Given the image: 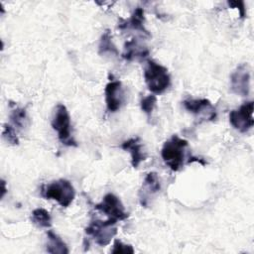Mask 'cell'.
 <instances>
[{
	"instance_id": "6da1fadb",
	"label": "cell",
	"mask_w": 254,
	"mask_h": 254,
	"mask_svg": "<svg viewBox=\"0 0 254 254\" xmlns=\"http://www.w3.org/2000/svg\"><path fill=\"white\" fill-rule=\"evenodd\" d=\"M188 145V141L180 138L178 135H173L164 143L161 156L164 163L172 171L178 172L183 168L186 160V149Z\"/></svg>"
},
{
	"instance_id": "ffe728a7",
	"label": "cell",
	"mask_w": 254,
	"mask_h": 254,
	"mask_svg": "<svg viewBox=\"0 0 254 254\" xmlns=\"http://www.w3.org/2000/svg\"><path fill=\"white\" fill-rule=\"evenodd\" d=\"M2 136L9 144H11L13 146L19 145V138L16 134V131H15L14 127H12L10 124H4L3 125Z\"/></svg>"
},
{
	"instance_id": "7a4b0ae2",
	"label": "cell",
	"mask_w": 254,
	"mask_h": 254,
	"mask_svg": "<svg viewBox=\"0 0 254 254\" xmlns=\"http://www.w3.org/2000/svg\"><path fill=\"white\" fill-rule=\"evenodd\" d=\"M144 79L148 89L154 94L165 92L171 85L168 68L153 60H149L144 68Z\"/></svg>"
},
{
	"instance_id": "8fae6325",
	"label": "cell",
	"mask_w": 254,
	"mask_h": 254,
	"mask_svg": "<svg viewBox=\"0 0 254 254\" xmlns=\"http://www.w3.org/2000/svg\"><path fill=\"white\" fill-rule=\"evenodd\" d=\"M183 106L190 113L207 117L208 120H213L216 117V111L212 106L211 102L206 98L192 99L189 98L183 101Z\"/></svg>"
},
{
	"instance_id": "3957f363",
	"label": "cell",
	"mask_w": 254,
	"mask_h": 254,
	"mask_svg": "<svg viewBox=\"0 0 254 254\" xmlns=\"http://www.w3.org/2000/svg\"><path fill=\"white\" fill-rule=\"evenodd\" d=\"M41 194L47 199L56 200L63 207H67L74 199L75 190L69 181L60 179L43 186Z\"/></svg>"
},
{
	"instance_id": "e0dca14e",
	"label": "cell",
	"mask_w": 254,
	"mask_h": 254,
	"mask_svg": "<svg viewBox=\"0 0 254 254\" xmlns=\"http://www.w3.org/2000/svg\"><path fill=\"white\" fill-rule=\"evenodd\" d=\"M98 54L99 55L111 54L116 56L119 54L116 46L112 42V36L109 30H106L100 38L99 45H98Z\"/></svg>"
},
{
	"instance_id": "7c38bea8",
	"label": "cell",
	"mask_w": 254,
	"mask_h": 254,
	"mask_svg": "<svg viewBox=\"0 0 254 254\" xmlns=\"http://www.w3.org/2000/svg\"><path fill=\"white\" fill-rule=\"evenodd\" d=\"M121 148L125 151H128L131 155V165L133 168H138L141 162L145 161L147 155L143 150V145L138 137L128 139L124 141L121 145Z\"/></svg>"
},
{
	"instance_id": "ac0fdd59",
	"label": "cell",
	"mask_w": 254,
	"mask_h": 254,
	"mask_svg": "<svg viewBox=\"0 0 254 254\" xmlns=\"http://www.w3.org/2000/svg\"><path fill=\"white\" fill-rule=\"evenodd\" d=\"M11 122L19 129H23L27 126L28 123V116L25 108H20V107H15L14 109L11 110L10 116H9Z\"/></svg>"
},
{
	"instance_id": "603a6c76",
	"label": "cell",
	"mask_w": 254,
	"mask_h": 254,
	"mask_svg": "<svg viewBox=\"0 0 254 254\" xmlns=\"http://www.w3.org/2000/svg\"><path fill=\"white\" fill-rule=\"evenodd\" d=\"M5 192H6V189H5V182H4V181H2V197L4 196Z\"/></svg>"
},
{
	"instance_id": "277c9868",
	"label": "cell",
	"mask_w": 254,
	"mask_h": 254,
	"mask_svg": "<svg viewBox=\"0 0 254 254\" xmlns=\"http://www.w3.org/2000/svg\"><path fill=\"white\" fill-rule=\"evenodd\" d=\"M52 127L58 133L59 140L65 146L76 147L77 143L71 136L70 130V116L65 105L60 103L55 109L52 118Z\"/></svg>"
},
{
	"instance_id": "2e32d148",
	"label": "cell",
	"mask_w": 254,
	"mask_h": 254,
	"mask_svg": "<svg viewBox=\"0 0 254 254\" xmlns=\"http://www.w3.org/2000/svg\"><path fill=\"white\" fill-rule=\"evenodd\" d=\"M32 222L40 228H49L52 226V216L45 208H36L32 211Z\"/></svg>"
},
{
	"instance_id": "30bf717a",
	"label": "cell",
	"mask_w": 254,
	"mask_h": 254,
	"mask_svg": "<svg viewBox=\"0 0 254 254\" xmlns=\"http://www.w3.org/2000/svg\"><path fill=\"white\" fill-rule=\"evenodd\" d=\"M161 190V182L158 174L150 172L146 175L142 187L139 190V200L142 206L147 207L151 198Z\"/></svg>"
},
{
	"instance_id": "9a60e30c",
	"label": "cell",
	"mask_w": 254,
	"mask_h": 254,
	"mask_svg": "<svg viewBox=\"0 0 254 254\" xmlns=\"http://www.w3.org/2000/svg\"><path fill=\"white\" fill-rule=\"evenodd\" d=\"M47 252L52 254H67L69 252L64 241L53 230L47 231Z\"/></svg>"
},
{
	"instance_id": "8992f818",
	"label": "cell",
	"mask_w": 254,
	"mask_h": 254,
	"mask_svg": "<svg viewBox=\"0 0 254 254\" xmlns=\"http://www.w3.org/2000/svg\"><path fill=\"white\" fill-rule=\"evenodd\" d=\"M94 208L105 213L108 216L107 219L112 220L115 223L119 220H125L129 216L120 198L111 192L106 193L103 196L102 201L97 203Z\"/></svg>"
},
{
	"instance_id": "ba28073f",
	"label": "cell",
	"mask_w": 254,
	"mask_h": 254,
	"mask_svg": "<svg viewBox=\"0 0 254 254\" xmlns=\"http://www.w3.org/2000/svg\"><path fill=\"white\" fill-rule=\"evenodd\" d=\"M231 90L240 96H247L250 90V67L247 64H239L230 75Z\"/></svg>"
},
{
	"instance_id": "9c48e42d",
	"label": "cell",
	"mask_w": 254,
	"mask_h": 254,
	"mask_svg": "<svg viewBox=\"0 0 254 254\" xmlns=\"http://www.w3.org/2000/svg\"><path fill=\"white\" fill-rule=\"evenodd\" d=\"M105 103L109 112L118 111L124 103L125 96L122 83L119 80H110L105 86Z\"/></svg>"
},
{
	"instance_id": "7402d4cb",
	"label": "cell",
	"mask_w": 254,
	"mask_h": 254,
	"mask_svg": "<svg viewBox=\"0 0 254 254\" xmlns=\"http://www.w3.org/2000/svg\"><path fill=\"white\" fill-rule=\"evenodd\" d=\"M227 4L230 7L237 8L240 12V17L244 18L245 17V8H244V2L243 1H228Z\"/></svg>"
},
{
	"instance_id": "44dd1931",
	"label": "cell",
	"mask_w": 254,
	"mask_h": 254,
	"mask_svg": "<svg viewBox=\"0 0 254 254\" xmlns=\"http://www.w3.org/2000/svg\"><path fill=\"white\" fill-rule=\"evenodd\" d=\"M111 253H113V254H121V253L133 254L134 249L130 244H124L121 240L115 239L113 242V248L111 250Z\"/></svg>"
},
{
	"instance_id": "4fadbf2b",
	"label": "cell",
	"mask_w": 254,
	"mask_h": 254,
	"mask_svg": "<svg viewBox=\"0 0 254 254\" xmlns=\"http://www.w3.org/2000/svg\"><path fill=\"white\" fill-rule=\"evenodd\" d=\"M122 23L118 24V28L121 30L125 29H132L135 31H139L147 37H150V33L145 28V16L144 10L141 7H137L134 12L132 13L131 17L128 20L121 19Z\"/></svg>"
},
{
	"instance_id": "52a82bcc",
	"label": "cell",
	"mask_w": 254,
	"mask_h": 254,
	"mask_svg": "<svg viewBox=\"0 0 254 254\" xmlns=\"http://www.w3.org/2000/svg\"><path fill=\"white\" fill-rule=\"evenodd\" d=\"M253 101L244 102L238 109L231 110L229 113V123L239 132L245 133L254 125Z\"/></svg>"
},
{
	"instance_id": "5b68a950",
	"label": "cell",
	"mask_w": 254,
	"mask_h": 254,
	"mask_svg": "<svg viewBox=\"0 0 254 254\" xmlns=\"http://www.w3.org/2000/svg\"><path fill=\"white\" fill-rule=\"evenodd\" d=\"M114 224L116 223L109 219L104 221L94 220L85 228V233L92 236L95 243L99 246H106L117 233V228L114 227Z\"/></svg>"
},
{
	"instance_id": "d6986e66",
	"label": "cell",
	"mask_w": 254,
	"mask_h": 254,
	"mask_svg": "<svg viewBox=\"0 0 254 254\" xmlns=\"http://www.w3.org/2000/svg\"><path fill=\"white\" fill-rule=\"evenodd\" d=\"M157 104V96L155 94H150L145 96L144 98H142L140 105H141V109L144 113H146L148 116H150L153 112V110L155 109Z\"/></svg>"
},
{
	"instance_id": "5bb4252c",
	"label": "cell",
	"mask_w": 254,
	"mask_h": 254,
	"mask_svg": "<svg viewBox=\"0 0 254 254\" xmlns=\"http://www.w3.org/2000/svg\"><path fill=\"white\" fill-rule=\"evenodd\" d=\"M150 54V51L147 47L141 45L136 39H131L127 41L124 45V52L122 58L126 61H140L147 58Z\"/></svg>"
}]
</instances>
